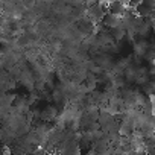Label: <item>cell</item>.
Wrapping results in <instances>:
<instances>
[{"label": "cell", "mask_w": 155, "mask_h": 155, "mask_svg": "<svg viewBox=\"0 0 155 155\" xmlns=\"http://www.w3.org/2000/svg\"><path fill=\"white\" fill-rule=\"evenodd\" d=\"M126 6H128V5H125L122 0H111V2L108 3V8H107V9H108L110 14H113V15H116V17H123Z\"/></svg>", "instance_id": "obj_2"}, {"label": "cell", "mask_w": 155, "mask_h": 155, "mask_svg": "<svg viewBox=\"0 0 155 155\" xmlns=\"http://www.w3.org/2000/svg\"><path fill=\"white\" fill-rule=\"evenodd\" d=\"M141 3H143V0H129V2H128V6L135 8V6H138V5H141Z\"/></svg>", "instance_id": "obj_6"}, {"label": "cell", "mask_w": 155, "mask_h": 155, "mask_svg": "<svg viewBox=\"0 0 155 155\" xmlns=\"http://www.w3.org/2000/svg\"><path fill=\"white\" fill-rule=\"evenodd\" d=\"M146 155H155V144H150L146 147Z\"/></svg>", "instance_id": "obj_8"}, {"label": "cell", "mask_w": 155, "mask_h": 155, "mask_svg": "<svg viewBox=\"0 0 155 155\" xmlns=\"http://www.w3.org/2000/svg\"><path fill=\"white\" fill-rule=\"evenodd\" d=\"M153 29H155V20H153Z\"/></svg>", "instance_id": "obj_10"}, {"label": "cell", "mask_w": 155, "mask_h": 155, "mask_svg": "<svg viewBox=\"0 0 155 155\" xmlns=\"http://www.w3.org/2000/svg\"><path fill=\"white\" fill-rule=\"evenodd\" d=\"M129 131H131L129 125H125V123H123V125H122V128H120V132H122V134H128Z\"/></svg>", "instance_id": "obj_9"}, {"label": "cell", "mask_w": 155, "mask_h": 155, "mask_svg": "<svg viewBox=\"0 0 155 155\" xmlns=\"http://www.w3.org/2000/svg\"><path fill=\"white\" fill-rule=\"evenodd\" d=\"M107 2H108V3H110V2H111V0H107Z\"/></svg>", "instance_id": "obj_11"}, {"label": "cell", "mask_w": 155, "mask_h": 155, "mask_svg": "<svg viewBox=\"0 0 155 155\" xmlns=\"http://www.w3.org/2000/svg\"><path fill=\"white\" fill-rule=\"evenodd\" d=\"M143 5L149 6L150 9H155V0H143Z\"/></svg>", "instance_id": "obj_7"}, {"label": "cell", "mask_w": 155, "mask_h": 155, "mask_svg": "<svg viewBox=\"0 0 155 155\" xmlns=\"http://www.w3.org/2000/svg\"><path fill=\"white\" fill-rule=\"evenodd\" d=\"M101 23H102L104 28L114 29V28H117V26L122 25V18H120V17H116V15H113V14H110V12H107V14L104 15V18H102Z\"/></svg>", "instance_id": "obj_3"}, {"label": "cell", "mask_w": 155, "mask_h": 155, "mask_svg": "<svg viewBox=\"0 0 155 155\" xmlns=\"http://www.w3.org/2000/svg\"><path fill=\"white\" fill-rule=\"evenodd\" d=\"M28 155H47V153H46V150H44V149H40V147H37V149L31 150Z\"/></svg>", "instance_id": "obj_5"}, {"label": "cell", "mask_w": 155, "mask_h": 155, "mask_svg": "<svg viewBox=\"0 0 155 155\" xmlns=\"http://www.w3.org/2000/svg\"><path fill=\"white\" fill-rule=\"evenodd\" d=\"M125 34H126V31H125V28H123L122 25L117 26V28H114V29H111V37H113L114 40H120Z\"/></svg>", "instance_id": "obj_4"}, {"label": "cell", "mask_w": 155, "mask_h": 155, "mask_svg": "<svg viewBox=\"0 0 155 155\" xmlns=\"http://www.w3.org/2000/svg\"><path fill=\"white\" fill-rule=\"evenodd\" d=\"M108 12V9L105 8L104 3L101 2H94L90 5V9H88V17H90V21L93 23H101L104 15Z\"/></svg>", "instance_id": "obj_1"}]
</instances>
